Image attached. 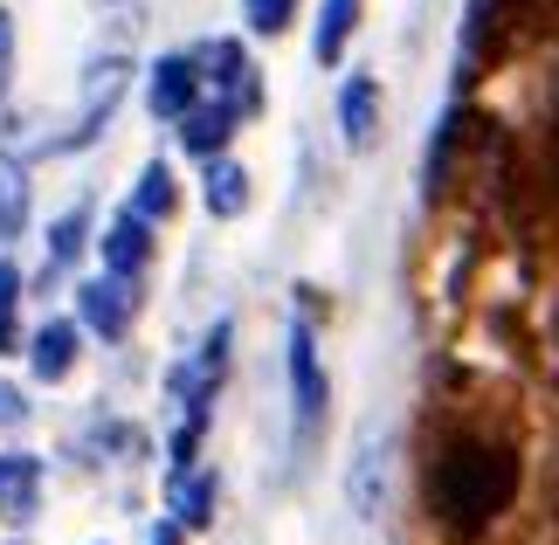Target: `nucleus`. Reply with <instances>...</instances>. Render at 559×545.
Here are the masks:
<instances>
[{"label":"nucleus","instance_id":"1","mask_svg":"<svg viewBox=\"0 0 559 545\" xmlns=\"http://www.w3.org/2000/svg\"><path fill=\"white\" fill-rule=\"evenodd\" d=\"M511 490H519V455L498 449V442H456L442 455L436 484H428V497H436V511H442L449 532L490 525V518L511 505Z\"/></svg>","mask_w":559,"mask_h":545},{"label":"nucleus","instance_id":"2","mask_svg":"<svg viewBox=\"0 0 559 545\" xmlns=\"http://www.w3.org/2000/svg\"><path fill=\"white\" fill-rule=\"evenodd\" d=\"M124 83H132V70H124L118 56H97V62H91V76H83V111H76V132L62 139V145H91V139L104 132V118L118 111Z\"/></svg>","mask_w":559,"mask_h":545},{"label":"nucleus","instance_id":"3","mask_svg":"<svg viewBox=\"0 0 559 545\" xmlns=\"http://www.w3.org/2000/svg\"><path fill=\"white\" fill-rule=\"evenodd\" d=\"M290 401H297V428L318 435V422H325V401H332V387H325V366H318V345H311L305 324L290 332Z\"/></svg>","mask_w":559,"mask_h":545},{"label":"nucleus","instance_id":"4","mask_svg":"<svg viewBox=\"0 0 559 545\" xmlns=\"http://www.w3.org/2000/svg\"><path fill=\"white\" fill-rule=\"evenodd\" d=\"M76 311L97 339H124L132 332V291L118 276H97V283H76Z\"/></svg>","mask_w":559,"mask_h":545},{"label":"nucleus","instance_id":"5","mask_svg":"<svg viewBox=\"0 0 559 545\" xmlns=\"http://www.w3.org/2000/svg\"><path fill=\"white\" fill-rule=\"evenodd\" d=\"M338 125H346L353 152H367L380 139V83L373 76H346V83H338Z\"/></svg>","mask_w":559,"mask_h":545},{"label":"nucleus","instance_id":"6","mask_svg":"<svg viewBox=\"0 0 559 545\" xmlns=\"http://www.w3.org/2000/svg\"><path fill=\"white\" fill-rule=\"evenodd\" d=\"M193 97H201V56H159L153 62V111L180 118Z\"/></svg>","mask_w":559,"mask_h":545},{"label":"nucleus","instance_id":"7","mask_svg":"<svg viewBox=\"0 0 559 545\" xmlns=\"http://www.w3.org/2000/svg\"><path fill=\"white\" fill-rule=\"evenodd\" d=\"M145 256H153V222L124 208L118 222H111V235H104V263H111V276H132Z\"/></svg>","mask_w":559,"mask_h":545},{"label":"nucleus","instance_id":"8","mask_svg":"<svg viewBox=\"0 0 559 545\" xmlns=\"http://www.w3.org/2000/svg\"><path fill=\"white\" fill-rule=\"evenodd\" d=\"M201 62H214V83H222V104H228V111H235V104H255V62L242 56V49H235V42H214V49L201 56Z\"/></svg>","mask_w":559,"mask_h":545},{"label":"nucleus","instance_id":"9","mask_svg":"<svg viewBox=\"0 0 559 545\" xmlns=\"http://www.w3.org/2000/svg\"><path fill=\"white\" fill-rule=\"evenodd\" d=\"M174 125H180V145L207 159V152H222V139L235 132V111H228V104H187Z\"/></svg>","mask_w":559,"mask_h":545},{"label":"nucleus","instance_id":"10","mask_svg":"<svg viewBox=\"0 0 559 545\" xmlns=\"http://www.w3.org/2000/svg\"><path fill=\"white\" fill-rule=\"evenodd\" d=\"M70 359H76V324H70V318L41 324L35 345H28V366H35L41 380H62V374H70Z\"/></svg>","mask_w":559,"mask_h":545},{"label":"nucleus","instance_id":"11","mask_svg":"<svg viewBox=\"0 0 559 545\" xmlns=\"http://www.w3.org/2000/svg\"><path fill=\"white\" fill-rule=\"evenodd\" d=\"M380 476H386V449H380V428L367 435V449H359V470L346 476V490H353V511L359 518H380Z\"/></svg>","mask_w":559,"mask_h":545},{"label":"nucleus","instance_id":"12","mask_svg":"<svg viewBox=\"0 0 559 545\" xmlns=\"http://www.w3.org/2000/svg\"><path fill=\"white\" fill-rule=\"evenodd\" d=\"M353 21H359V0H325V14H318V35H311V56H318V62H338V56H346Z\"/></svg>","mask_w":559,"mask_h":545},{"label":"nucleus","instance_id":"13","mask_svg":"<svg viewBox=\"0 0 559 545\" xmlns=\"http://www.w3.org/2000/svg\"><path fill=\"white\" fill-rule=\"evenodd\" d=\"M242 201H249V173L228 166V159H214L207 166V208L214 214H242Z\"/></svg>","mask_w":559,"mask_h":545},{"label":"nucleus","instance_id":"14","mask_svg":"<svg viewBox=\"0 0 559 545\" xmlns=\"http://www.w3.org/2000/svg\"><path fill=\"white\" fill-rule=\"evenodd\" d=\"M124 208H132V214H145V222L174 214V173H166V166H145V173H139V193H132Z\"/></svg>","mask_w":559,"mask_h":545},{"label":"nucleus","instance_id":"15","mask_svg":"<svg viewBox=\"0 0 559 545\" xmlns=\"http://www.w3.org/2000/svg\"><path fill=\"white\" fill-rule=\"evenodd\" d=\"M207 505H214V484H207V476H193V484H187V470H180L174 476V525L201 532L207 525Z\"/></svg>","mask_w":559,"mask_h":545},{"label":"nucleus","instance_id":"16","mask_svg":"<svg viewBox=\"0 0 559 545\" xmlns=\"http://www.w3.org/2000/svg\"><path fill=\"white\" fill-rule=\"evenodd\" d=\"M21 222H28V187H21V173L0 159V242H14Z\"/></svg>","mask_w":559,"mask_h":545},{"label":"nucleus","instance_id":"17","mask_svg":"<svg viewBox=\"0 0 559 545\" xmlns=\"http://www.w3.org/2000/svg\"><path fill=\"white\" fill-rule=\"evenodd\" d=\"M242 14H249L255 35H284L290 14H297V0H242Z\"/></svg>","mask_w":559,"mask_h":545},{"label":"nucleus","instance_id":"18","mask_svg":"<svg viewBox=\"0 0 559 545\" xmlns=\"http://www.w3.org/2000/svg\"><path fill=\"white\" fill-rule=\"evenodd\" d=\"M83 235H91V222H83V208H70V214L49 228V256H56V263H70V256L83 249Z\"/></svg>","mask_w":559,"mask_h":545},{"label":"nucleus","instance_id":"19","mask_svg":"<svg viewBox=\"0 0 559 545\" xmlns=\"http://www.w3.org/2000/svg\"><path fill=\"white\" fill-rule=\"evenodd\" d=\"M14 297H21V270L0 263V353H14Z\"/></svg>","mask_w":559,"mask_h":545},{"label":"nucleus","instance_id":"20","mask_svg":"<svg viewBox=\"0 0 559 545\" xmlns=\"http://www.w3.org/2000/svg\"><path fill=\"white\" fill-rule=\"evenodd\" d=\"M8 42H14V28H8V14H0V83H8Z\"/></svg>","mask_w":559,"mask_h":545},{"label":"nucleus","instance_id":"21","mask_svg":"<svg viewBox=\"0 0 559 545\" xmlns=\"http://www.w3.org/2000/svg\"><path fill=\"white\" fill-rule=\"evenodd\" d=\"M14 407H21V394H14V387H0V422H8Z\"/></svg>","mask_w":559,"mask_h":545},{"label":"nucleus","instance_id":"22","mask_svg":"<svg viewBox=\"0 0 559 545\" xmlns=\"http://www.w3.org/2000/svg\"><path fill=\"white\" fill-rule=\"evenodd\" d=\"M153 545H174V525H159V532H153Z\"/></svg>","mask_w":559,"mask_h":545}]
</instances>
